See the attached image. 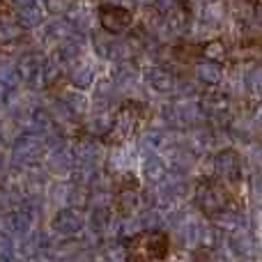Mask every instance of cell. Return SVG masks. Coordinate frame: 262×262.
<instances>
[{
  "label": "cell",
  "instance_id": "obj_1",
  "mask_svg": "<svg viewBox=\"0 0 262 262\" xmlns=\"http://www.w3.org/2000/svg\"><path fill=\"white\" fill-rule=\"evenodd\" d=\"M168 253V237L163 232H143L129 244V262H154Z\"/></svg>",
  "mask_w": 262,
  "mask_h": 262
},
{
  "label": "cell",
  "instance_id": "obj_2",
  "mask_svg": "<svg viewBox=\"0 0 262 262\" xmlns=\"http://www.w3.org/2000/svg\"><path fill=\"white\" fill-rule=\"evenodd\" d=\"M198 205L203 207L205 214H209V216H219V214H223L228 209V191L223 189V184H219L216 180L214 182H203V184L198 186Z\"/></svg>",
  "mask_w": 262,
  "mask_h": 262
},
{
  "label": "cell",
  "instance_id": "obj_3",
  "mask_svg": "<svg viewBox=\"0 0 262 262\" xmlns=\"http://www.w3.org/2000/svg\"><path fill=\"white\" fill-rule=\"evenodd\" d=\"M131 21H134V16H131L129 9L118 7V5H104L99 9V23L108 35H122V32H127L131 28Z\"/></svg>",
  "mask_w": 262,
  "mask_h": 262
},
{
  "label": "cell",
  "instance_id": "obj_4",
  "mask_svg": "<svg viewBox=\"0 0 262 262\" xmlns=\"http://www.w3.org/2000/svg\"><path fill=\"white\" fill-rule=\"evenodd\" d=\"M242 172V159L237 157L232 149H226V152L216 154L214 157V180L219 184L223 182H235Z\"/></svg>",
  "mask_w": 262,
  "mask_h": 262
},
{
  "label": "cell",
  "instance_id": "obj_5",
  "mask_svg": "<svg viewBox=\"0 0 262 262\" xmlns=\"http://www.w3.org/2000/svg\"><path fill=\"white\" fill-rule=\"evenodd\" d=\"M136 124H138V108H136L134 104H127L118 113L113 127H111V134L106 136V138H108V140H115V138L124 140V138H129V136L136 131Z\"/></svg>",
  "mask_w": 262,
  "mask_h": 262
},
{
  "label": "cell",
  "instance_id": "obj_6",
  "mask_svg": "<svg viewBox=\"0 0 262 262\" xmlns=\"http://www.w3.org/2000/svg\"><path fill=\"white\" fill-rule=\"evenodd\" d=\"M41 154H44V143L35 136H28L14 145V159L21 163H35L37 159H41Z\"/></svg>",
  "mask_w": 262,
  "mask_h": 262
},
{
  "label": "cell",
  "instance_id": "obj_7",
  "mask_svg": "<svg viewBox=\"0 0 262 262\" xmlns=\"http://www.w3.org/2000/svg\"><path fill=\"white\" fill-rule=\"evenodd\" d=\"M18 23L26 28H32V26H39L41 18H44V7L39 5V0L32 5H26V7H18Z\"/></svg>",
  "mask_w": 262,
  "mask_h": 262
},
{
  "label": "cell",
  "instance_id": "obj_8",
  "mask_svg": "<svg viewBox=\"0 0 262 262\" xmlns=\"http://www.w3.org/2000/svg\"><path fill=\"white\" fill-rule=\"evenodd\" d=\"M195 76H198L205 85H216L223 78V72L216 62H200L198 67H195Z\"/></svg>",
  "mask_w": 262,
  "mask_h": 262
},
{
  "label": "cell",
  "instance_id": "obj_9",
  "mask_svg": "<svg viewBox=\"0 0 262 262\" xmlns=\"http://www.w3.org/2000/svg\"><path fill=\"white\" fill-rule=\"evenodd\" d=\"M78 228H81V216H78L76 212H62L58 219H55V230L64 232V235H69V232H76Z\"/></svg>",
  "mask_w": 262,
  "mask_h": 262
},
{
  "label": "cell",
  "instance_id": "obj_10",
  "mask_svg": "<svg viewBox=\"0 0 262 262\" xmlns=\"http://www.w3.org/2000/svg\"><path fill=\"white\" fill-rule=\"evenodd\" d=\"M136 191L134 189H124L122 193H120V198H118V209H120V214H124V216H129V214H134V209H136Z\"/></svg>",
  "mask_w": 262,
  "mask_h": 262
},
{
  "label": "cell",
  "instance_id": "obj_11",
  "mask_svg": "<svg viewBox=\"0 0 262 262\" xmlns=\"http://www.w3.org/2000/svg\"><path fill=\"white\" fill-rule=\"evenodd\" d=\"M226 46H223V41H209V44H205V58H207V62H221V60H226Z\"/></svg>",
  "mask_w": 262,
  "mask_h": 262
},
{
  "label": "cell",
  "instance_id": "obj_12",
  "mask_svg": "<svg viewBox=\"0 0 262 262\" xmlns=\"http://www.w3.org/2000/svg\"><path fill=\"white\" fill-rule=\"evenodd\" d=\"M149 81L157 85V90H168V85H170V76L166 72H161V69H154L149 74Z\"/></svg>",
  "mask_w": 262,
  "mask_h": 262
},
{
  "label": "cell",
  "instance_id": "obj_13",
  "mask_svg": "<svg viewBox=\"0 0 262 262\" xmlns=\"http://www.w3.org/2000/svg\"><path fill=\"white\" fill-rule=\"evenodd\" d=\"M69 5H72V0H49V7L53 12H64V9H69Z\"/></svg>",
  "mask_w": 262,
  "mask_h": 262
},
{
  "label": "cell",
  "instance_id": "obj_14",
  "mask_svg": "<svg viewBox=\"0 0 262 262\" xmlns=\"http://www.w3.org/2000/svg\"><path fill=\"white\" fill-rule=\"evenodd\" d=\"M9 3H12L14 7H26V5H32V3H37V0H9Z\"/></svg>",
  "mask_w": 262,
  "mask_h": 262
}]
</instances>
